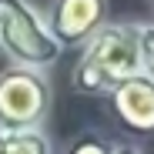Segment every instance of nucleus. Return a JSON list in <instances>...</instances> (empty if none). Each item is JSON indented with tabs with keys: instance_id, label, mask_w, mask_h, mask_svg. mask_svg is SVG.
Wrapping results in <instances>:
<instances>
[{
	"instance_id": "obj_1",
	"label": "nucleus",
	"mask_w": 154,
	"mask_h": 154,
	"mask_svg": "<svg viewBox=\"0 0 154 154\" xmlns=\"http://www.w3.org/2000/svg\"><path fill=\"white\" fill-rule=\"evenodd\" d=\"M144 74L141 23H104L81 50L70 84L84 97H111L124 81Z\"/></svg>"
},
{
	"instance_id": "obj_2",
	"label": "nucleus",
	"mask_w": 154,
	"mask_h": 154,
	"mask_svg": "<svg viewBox=\"0 0 154 154\" xmlns=\"http://www.w3.org/2000/svg\"><path fill=\"white\" fill-rule=\"evenodd\" d=\"M0 50L17 67L44 70L57 64L64 47L50 34L47 17L30 0H0Z\"/></svg>"
},
{
	"instance_id": "obj_3",
	"label": "nucleus",
	"mask_w": 154,
	"mask_h": 154,
	"mask_svg": "<svg viewBox=\"0 0 154 154\" xmlns=\"http://www.w3.org/2000/svg\"><path fill=\"white\" fill-rule=\"evenodd\" d=\"M50 114V81L34 67H4L0 70V134L37 131Z\"/></svg>"
},
{
	"instance_id": "obj_4",
	"label": "nucleus",
	"mask_w": 154,
	"mask_h": 154,
	"mask_svg": "<svg viewBox=\"0 0 154 154\" xmlns=\"http://www.w3.org/2000/svg\"><path fill=\"white\" fill-rule=\"evenodd\" d=\"M107 0H50L44 17L60 47H84L107 23Z\"/></svg>"
},
{
	"instance_id": "obj_5",
	"label": "nucleus",
	"mask_w": 154,
	"mask_h": 154,
	"mask_svg": "<svg viewBox=\"0 0 154 154\" xmlns=\"http://www.w3.org/2000/svg\"><path fill=\"white\" fill-rule=\"evenodd\" d=\"M111 114L127 134H154V81L144 74L124 81L111 97Z\"/></svg>"
},
{
	"instance_id": "obj_6",
	"label": "nucleus",
	"mask_w": 154,
	"mask_h": 154,
	"mask_svg": "<svg viewBox=\"0 0 154 154\" xmlns=\"http://www.w3.org/2000/svg\"><path fill=\"white\" fill-rule=\"evenodd\" d=\"M0 154H54V144L44 134V127L17 131V134H0Z\"/></svg>"
},
{
	"instance_id": "obj_7",
	"label": "nucleus",
	"mask_w": 154,
	"mask_h": 154,
	"mask_svg": "<svg viewBox=\"0 0 154 154\" xmlns=\"http://www.w3.org/2000/svg\"><path fill=\"white\" fill-rule=\"evenodd\" d=\"M67 154H114V141L100 137V134H81L67 147Z\"/></svg>"
},
{
	"instance_id": "obj_8",
	"label": "nucleus",
	"mask_w": 154,
	"mask_h": 154,
	"mask_svg": "<svg viewBox=\"0 0 154 154\" xmlns=\"http://www.w3.org/2000/svg\"><path fill=\"white\" fill-rule=\"evenodd\" d=\"M141 64H144V77L154 81V23H141Z\"/></svg>"
},
{
	"instance_id": "obj_9",
	"label": "nucleus",
	"mask_w": 154,
	"mask_h": 154,
	"mask_svg": "<svg viewBox=\"0 0 154 154\" xmlns=\"http://www.w3.org/2000/svg\"><path fill=\"white\" fill-rule=\"evenodd\" d=\"M147 4H151V10H154V0H147Z\"/></svg>"
}]
</instances>
